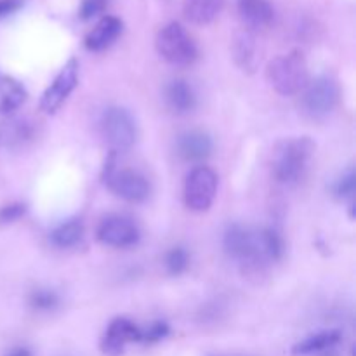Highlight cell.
<instances>
[{
	"instance_id": "21",
	"label": "cell",
	"mask_w": 356,
	"mask_h": 356,
	"mask_svg": "<svg viewBox=\"0 0 356 356\" xmlns=\"http://www.w3.org/2000/svg\"><path fill=\"white\" fill-rule=\"evenodd\" d=\"M233 58L235 63L245 72H254L257 65V47L252 35L240 33L233 44Z\"/></svg>"
},
{
	"instance_id": "18",
	"label": "cell",
	"mask_w": 356,
	"mask_h": 356,
	"mask_svg": "<svg viewBox=\"0 0 356 356\" xmlns=\"http://www.w3.org/2000/svg\"><path fill=\"white\" fill-rule=\"evenodd\" d=\"M225 0H183V13L190 23L204 26L221 14Z\"/></svg>"
},
{
	"instance_id": "10",
	"label": "cell",
	"mask_w": 356,
	"mask_h": 356,
	"mask_svg": "<svg viewBox=\"0 0 356 356\" xmlns=\"http://www.w3.org/2000/svg\"><path fill=\"white\" fill-rule=\"evenodd\" d=\"M76 86H79V61L72 58L68 63H65V66L59 70L54 80L44 90L40 99V110L47 115L56 113L66 103Z\"/></svg>"
},
{
	"instance_id": "22",
	"label": "cell",
	"mask_w": 356,
	"mask_h": 356,
	"mask_svg": "<svg viewBox=\"0 0 356 356\" xmlns=\"http://www.w3.org/2000/svg\"><path fill=\"white\" fill-rule=\"evenodd\" d=\"M259 240L261 247H263V252L266 256V259L270 263L275 261H280L285 254V242L284 236L278 229L275 228H264L259 232Z\"/></svg>"
},
{
	"instance_id": "12",
	"label": "cell",
	"mask_w": 356,
	"mask_h": 356,
	"mask_svg": "<svg viewBox=\"0 0 356 356\" xmlns=\"http://www.w3.org/2000/svg\"><path fill=\"white\" fill-rule=\"evenodd\" d=\"M214 143L205 131H186L177 138L176 153L181 160L202 163L211 156Z\"/></svg>"
},
{
	"instance_id": "28",
	"label": "cell",
	"mask_w": 356,
	"mask_h": 356,
	"mask_svg": "<svg viewBox=\"0 0 356 356\" xmlns=\"http://www.w3.org/2000/svg\"><path fill=\"white\" fill-rule=\"evenodd\" d=\"M108 2H110V0H82L79 10L80 17H82L83 21L94 19V17H97L104 9H106Z\"/></svg>"
},
{
	"instance_id": "8",
	"label": "cell",
	"mask_w": 356,
	"mask_h": 356,
	"mask_svg": "<svg viewBox=\"0 0 356 356\" xmlns=\"http://www.w3.org/2000/svg\"><path fill=\"white\" fill-rule=\"evenodd\" d=\"M339 86L329 75H320L308 82L302 90L301 106L305 115L313 120H322L336 110L339 103Z\"/></svg>"
},
{
	"instance_id": "6",
	"label": "cell",
	"mask_w": 356,
	"mask_h": 356,
	"mask_svg": "<svg viewBox=\"0 0 356 356\" xmlns=\"http://www.w3.org/2000/svg\"><path fill=\"white\" fill-rule=\"evenodd\" d=\"M104 184L113 195L129 204H141L152 195V184L134 169H118L113 162H108L103 174Z\"/></svg>"
},
{
	"instance_id": "11",
	"label": "cell",
	"mask_w": 356,
	"mask_h": 356,
	"mask_svg": "<svg viewBox=\"0 0 356 356\" xmlns=\"http://www.w3.org/2000/svg\"><path fill=\"white\" fill-rule=\"evenodd\" d=\"M132 343H141V327L127 316H117L104 330L99 350L106 356H122Z\"/></svg>"
},
{
	"instance_id": "4",
	"label": "cell",
	"mask_w": 356,
	"mask_h": 356,
	"mask_svg": "<svg viewBox=\"0 0 356 356\" xmlns=\"http://www.w3.org/2000/svg\"><path fill=\"white\" fill-rule=\"evenodd\" d=\"M155 44L160 58L174 68H190L198 58L193 37L179 23L165 24L156 35Z\"/></svg>"
},
{
	"instance_id": "2",
	"label": "cell",
	"mask_w": 356,
	"mask_h": 356,
	"mask_svg": "<svg viewBox=\"0 0 356 356\" xmlns=\"http://www.w3.org/2000/svg\"><path fill=\"white\" fill-rule=\"evenodd\" d=\"M222 247L229 259L235 261L245 275H259L268 263L261 247L259 232L243 225H232L226 228Z\"/></svg>"
},
{
	"instance_id": "19",
	"label": "cell",
	"mask_w": 356,
	"mask_h": 356,
	"mask_svg": "<svg viewBox=\"0 0 356 356\" xmlns=\"http://www.w3.org/2000/svg\"><path fill=\"white\" fill-rule=\"evenodd\" d=\"M83 233H86L83 222L80 219L72 218L54 226L51 235H49V240L58 249H73L83 240Z\"/></svg>"
},
{
	"instance_id": "25",
	"label": "cell",
	"mask_w": 356,
	"mask_h": 356,
	"mask_svg": "<svg viewBox=\"0 0 356 356\" xmlns=\"http://www.w3.org/2000/svg\"><path fill=\"white\" fill-rule=\"evenodd\" d=\"M163 266L165 271L170 277H179L190 266V252L186 250V247L176 245L165 254V259H163Z\"/></svg>"
},
{
	"instance_id": "23",
	"label": "cell",
	"mask_w": 356,
	"mask_h": 356,
	"mask_svg": "<svg viewBox=\"0 0 356 356\" xmlns=\"http://www.w3.org/2000/svg\"><path fill=\"white\" fill-rule=\"evenodd\" d=\"M31 308L38 313H52L61 306V296L49 287H38L30 292L28 298Z\"/></svg>"
},
{
	"instance_id": "1",
	"label": "cell",
	"mask_w": 356,
	"mask_h": 356,
	"mask_svg": "<svg viewBox=\"0 0 356 356\" xmlns=\"http://www.w3.org/2000/svg\"><path fill=\"white\" fill-rule=\"evenodd\" d=\"M315 153L309 138H291L278 143L271 156V174L284 186H294L306 176Z\"/></svg>"
},
{
	"instance_id": "5",
	"label": "cell",
	"mask_w": 356,
	"mask_h": 356,
	"mask_svg": "<svg viewBox=\"0 0 356 356\" xmlns=\"http://www.w3.org/2000/svg\"><path fill=\"white\" fill-rule=\"evenodd\" d=\"M101 132L113 153L129 152L138 139V125L134 117L122 106H110L103 111Z\"/></svg>"
},
{
	"instance_id": "26",
	"label": "cell",
	"mask_w": 356,
	"mask_h": 356,
	"mask_svg": "<svg viewBox=\"0 0 356 356\" xmlns=\"http://www.w3.org/2000/svg\"><path fill=\"white\" fill-rule=\"evenodd\" d=\"M170 334V327L162 320L149 323L146 329H141V343L143 344H156L165 339Z\"/></svg>"
},
{
	"instance_id": "20",
	"label": "cell",
	"mask_w": 356,
	"mask_h": 356,
	"mask_svg": "<svg viewBox=\"0 0 356 356\" xmlns=\"http://www.w3.org/2000/svg\"><path fill=\"white\" fill-rule=\"evenodd\" d=\"M26 101V89L16 79L0 75V115L17 110Z\"/></svg>"
},
{
	"instance_id": "13",
	"label": "cell",
	"mask_w": 356,
	"mask_h": 356,
	"mask_svg": "<svg viewBox=\"0 0 356 356\" xmlns=\"http://www.w3.org/2000/svg\"><path fill=\"white\" fill-rule=\"evenodd\" d=\"M35 122L28 118H10L0 122V148L21 149L35 139Z\"/></svg>"
},
{
	"instance_id": "9",
	"label": "cell",
	"mask_w": 356,
	"mask_h": 356,
	"mask_svg": "<svg viewBox=\"0 0 356 356\" xmlns=\"http://www.w3.org/2000/svg\"><path fill=\"white\" fill-rule=\"evenodd\" d=\"M96 236L103 245L111 249H132L141 240V229L127 216L111 214L101 219Z\"/></svg>"
},
{
	"instance_id": "27",
	"label": "cell",
	"mask_w": 356,
	"mask_h": 356,
	"mask_svg": "<svg viewBox=\"0 0 356 356\" xmlns=\"http://www.w3.org/2000/svg\"><path fill=\"white\" fill-rule=\"evenodd\" d=\"M26 214V205L21 202H13L0 207V226H9L19 221Z\"/></svg>"
},
{
	"instance_id": "29",
	"label": "cell",
	"mask_w": 356,
	"mask_h": 356,
	"mask_svg": "<svg viewBox=\"0 0 356 356\" xmlns=\"http://www.w3.org/2000/svg\"><path fill=\"white\" fill-rule=\"evenodd\" d=\"M23 7V0H0V19L13 16Z\"/></svg>"
},
{
	"instance_id": "14",
	"label": "cell",
	"mask_w": 356,
	"mask_h": 356,
	"mask_svg": "<svg viewBox=\"0 0 356 356\" xmlns=\"http://www.w3.org/2000/svg\"><path fill=\"white\" fill-rule=\"evenodd\" d=\"M124 23L117 16H104L96 23V26L87 33L86 47L90 52L106 51L110 45L117 42V38L122 35Z\"/></svg>"
},
{
	"instance_id": "7",
	"label": "cell",
	"mask_w": 356,
	"mask_h": 356,
	"mask_svg": "<svg viewBox=\"0 0 356 356\" xmlns=\"http://www.w3.org/2000/svg\"><path fill=\"white\" fill-rule=\"evenodd\" d=\"M218 174L207 165H198L190 170L183 188L184 205L193 212H205L212 207L218 197Z\"/></svg>"
},
{
	"instance_id": "15",
	"label": "cell",
	"mask_w": 356,
	"mask_h": 356,
	"mask_svg": "<svg viewBox=\"0 0 356 356\" xmlns=\"http://www.w3.org/2000/svg\"><path fill=\"white\" fill-rule=\"evenodd\" d=\"M343 341L339 330H320V332L312 334L306 339L299 341L292 348V355L296 356H313V355H325L329 351L336 350Z\"/></svg>"
},
{
	"instance_id": "17",
	"label": "cell",
	"mask_w": 356,
	"mask_h": 356,
	"mask_svg": "<svg viewBox=\"0 0 356 356\" xmlns=\"http://www.w3.org/2000/svg\"><path fill=\"white\" fill-rule=\"evenodd\" d=\"M165 103L174 113L186 115L197 106V94L186 80L174 79L165 87Z\"/></svg>"
},
{
	"instance_id": "30",
	"label": "cell",
	"mask_w": 356,
	"mask_h": 356,
	"mask_svg": "<svg viewBox=\"0 0 356 356\" xmlns=\"http://www.w3.org/2000/svg\"><path fill=\"white\" fill-rule=\"evenodd\" d=\"M6 356H33V355H31V351L28 350V348L19 346V348H14V350H10Z\"/></svg>"
},
{
	"instance_id": "16",
	"label": "cell",
	"mask_w": 356,
	"mask_h": 356,
	"mask_svg": "<svg viewBox=\"0 0 356 356\" xmlns=\"http://www.w3.org/2000/svg\"><path fill=\"white\" fill-rule=\"evenodd\" d=\"M238 14L250 30L268 28L275 19V9L270 0H238Z\"/></svg>"
},
{
	"instance_id": "3",
	"label": "cell",
	"mask_w": 356,
	"mask_h": 356,
	"mask_svg": "<svg viewBox=\"0 0 356 356\" xmlns=\"http://www.w3.org/2000/svg\"><path fill=\"white\" fill-rule=\"evenodd\" d=\"M268 80L280 96H296L309 82L308 63L301 52L294 51L278 56L268 65Z\"/></svg>"
},
{
	"instance_id": "24",
	"label": "cell",
	"mask_w": 356,
	"mask_h": 356,
	"mask_svg": "<svg viewBox=\"0 0 356 356\" xmlns=\"http://www.w3.org/2000/svg\"><path fill=\"white\" fill-rule=\"evenodd\" d=\"M334 197L339 200L350 202L351 211H355V193H356V172L353 167L344 170L339 177L336 179L332 186Z\"/></svg>"
}]
</instances>
